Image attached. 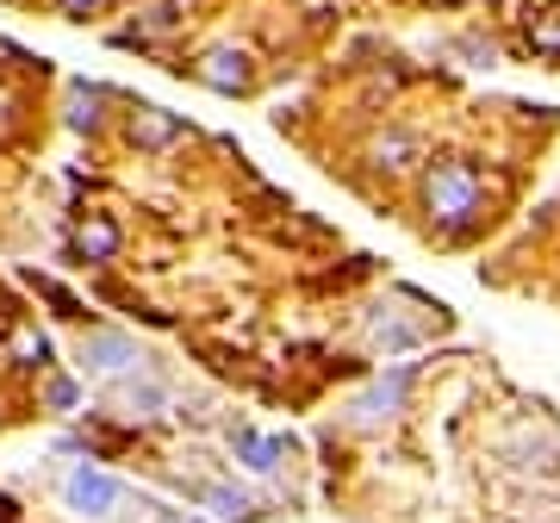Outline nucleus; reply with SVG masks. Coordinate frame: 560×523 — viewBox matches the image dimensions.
Segmentation results:
<instances>
[{"label":"nucleus","mask_w":560,"mask_h":523,"mask_svg":"<svg viewBox=\"0 0 560 523\" xmlns=\"http://www.w3.org/2000/svg\"><path fill=\"white\" fill-rule=\"evenodd\" d=\"M131 138H138V143H175L180 138V119H168V113H156V106H143L138 125H131Z\"/></svg>","instance_id":"nucleus-8"},{"label":"nucleus","mask_w":560,"mask_h":523,"mask_svg":"<svg viewBox=\"0 0 560 523\" xmlns=\"http://www.w3.org/2000/svg\"><path fill=\"white\" fill-rule=\"evenodd\" d=\"M81 362L94 368V374H125V368H138V349L119 330H94V337L81 342Z\"/></svg>","instance_id":"nucleus-4"},{"label":"nucleus","mask_w":560,"mask_h":523,"mask_svg":"<svg viewBox=\"0 0 560 523\" xmlns=\"http://www.w3.org/2000/svg\"><path fill=\"white\" fill-rule=\"evenodd\" d=\"M423 206H430V219H442V224H467L480 212V175L455 156L430 162V175H423Z\"/></svg>","instance_id":"nucleus-1"},{"label":"nucleus","mask_w":560,"mask_h":523,"mask_svg":"<svg viewBox=\"0 0 560 523\" xmlns=\"http://www.w3.org/2000/svg\"><path fill=\"white\" fill-rule=\"evenodd\" d=\"M411 156H418L411 131H386V138H374V162H381V168H411Z\"/></svg>","instance_id":"nucleus-9"},{"label":"nucleus","mask_w":560,"mask_h":523,"mask_svg":"<svg viewBox=\"0 0 560 523\" xmlns=\"http://www.w3.org/2000/svg\"><path fill=\"white\" fill-rule=\"evenodd\" d=\"M411 374H418V368H393L386 381H374L368 393H361V399H355V423H361V430H374V423H386L393 411H399L405 393H411Z\"/></svg>","instance_id":"nucleus-3"},{"label":"nucleus","mask_w":560,"mask_h":523,"mask_svg":"<svg viewBox=\"0 0 560 523\" xmlns=\"http://www.w3.org/2000/svg\"><path fill=\"white\" fill-rule=\"evenodd\" d=\"M113 249H119V231H113V224H81L75 231V256H88V262H106L113 256Z\"/></svg>","instance_id":"nucleus-7"},{"label":"nucleus","mask_w":560,"mask_h":523,"mask_svg":"<svg viewBox=\"0 0 560 523\" xmlns=\"http://www.w3.org/2000/svg\"><path fill=\"white\" fill-rule=\"evenodd\" d=\"M231 449L243 455V467H249V474H275V467H280V449L268 443V437H256V430H237V437H231Z\"/></svg>","instance_id":"nucleus-6"},{"label":"nucleus","mask_w":560,"mask_h":523,"mask_svg":"<svg viewBox=\"0 0 560 523\" xmlns=\"http://www.w3.org/2000/svg\"><path fill=\"white\" fill-rule=\"evenodd\" d=\"M50 405H75V386H69V381H50Z\"/></svg>","instance_id":"nucleus-10"},{"label":"nucleus","mask_w":560,"mask_h":523,"mask_svg":"<svg viewBox=\"0 0 560 523\" xmlns=\"http://www.w3.org/2000/svg\"><path fill=\"white\" fill-rule=\"evenodd\" d=\"M62 7H69V13H81V7H94V0H62Z\"/></svg>","instance_id":"nucleus-11"},{"label":"nucleus","mask_w":560,"mask_h":523,"mask_svg":"<svg viewBox=\"0 0 560 523\" xmlns=\"http://www.w3.org/2000/svg\"><path fill=\"white\" fill-rule=\"evenodd\" d=\"M69 504H75L81 518H113L125 504V486L113 474H101V467H75L69 474Z\"/></svg>","instance_id":"nucleus-2"},{"label":"nucleus","mask_w":560,"mask_h":523,"mask_svg":"<svg viewBox=\"0 0 560 523\" xmlns=\"http://www.w3.org/2000/svg\"><path fill=\"white\" fill-rule=\"evenodd\" d=\"M200 81L219 88V94H237V88H249V57H243V50H212V57L200 62Z\"/></svg>","instance_id":"nucleus-5"}]
</instances>
